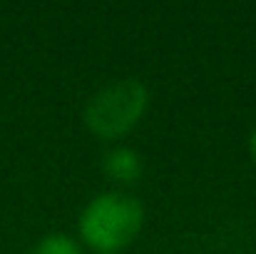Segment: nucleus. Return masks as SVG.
<instances>
[{
    "instance_id": "f257e3e1",
    "label": "nucleus",
    "mask_w": 256,
    "mask_h": 254,
    "mask_svg": "<svg viewBox=\"0 0 256 254\" xmlns=\"http://www.w3.org/2000/svg\"><path fill=\"white\" fill-rule=\"evenodd\" d=\"M142 227V207L127 194H102L87 204L80 217V232L97 249H117L130 244Z\"/></svg>"
},
{
    "instance_id": "f03ea898",
    "label": "nucleus",
    "mask_w": 256,
    "mask_h": 254,
    "mask_svg": "<svg viewBox=\"0 0 256 254\" xmlns=\"http://www.w3.org/2000/svg\"><path fill=\"white\" fill-rule=\"evenodd\" d=\"M147 105V90L137 80H122L100 90L85 110L87 127L100 137H120L137 125Z\"/></svg>"
},
{
    "instance_id": "7ed1b4c3",
    "label": "nucleus",
    "mask_w": 256,
    "mask_h": 254,
    "mask_svg": "<svg viewBox=\"0 0 256 254\" xmlns=\"http://www.w3.org/2000/svg\"><path fill=\"white\" fill-rule=\"evenodd\" d=\"M104 169H107L110 177H117V179L130 182V179H137V177H140L142 160H140L137 152L122 147V150H114V152H110V155L104 157Z\"/></svg>"
},
{
    "instance_id": "20e7f679",
    "label": "nucleus",
    "mask_w": 256,
    "mask_h": 254,
    "mask_svg": "<svg viewBox=\"0 0 256 254\" xmlns=\"http://www.w3.org/2000/svg\"><path fill=\"white\" fill-rule=\"evenodd\" d=\"M30 254H80V249H78L65 234H50V237H45Z\"/></svg>"
},
{
    "instance_id": "39448f33",
    "label": "nucleus",
    "mask_w": 256,
    "mask_h": 254,
    "mask_svg": "<svg viewBox=\"0 0 256 254\" xmlns=\"http://www.w3.org/2000/svg\"><path fill=\"white\" fill-rule=\"evenodd\" d=\"M252 157L256 160V132L252 135Z\"/></svg>"
}]
</instances>
